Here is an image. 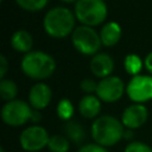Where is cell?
<instances>
[{
	"label": "cell",
	"mask_w": 152,
	"mask_h": 152,
	"mask_svg": "<svg viewBox=\"0 0 152 152\" xmlns=\"http://www.w3.org/2000/svg\"><path fill=\"white\" fill-rule=\"evenodd\" d=\"M43 26L49 36L64 38L75 30V14L68 7H52L44 15Z\"/></svg>",
	"instance_id": "obj_1"
},
{
	"label": "cell",
	"mask_w": 152,
	"mask_h": 152,
	"mask_svg": "<svg viewBox=\"0 0 152 152\" xmlns=\"http://www.w3.org/2000/svg\"><path fill=\"white\" fill-rule=\"evenodd\" d=\"M125 134L124 125L112 115H101L91 125V137L96 144L106 147L119 142Z\"/></svg>",
	"instance_id": "obj_2"
},
{
	"label": "cell",
	"mask_w": 152,
	"mask_h": 152,
	"mask_svg": "<svg viewBox=\"0 0 152 152\" xmlns=\"http://www.w3.org/2000/svg\"><path fill=\"white\" fill-rule=\"evenodd\" d=\"M56 69L55 58L43 51H30L21 59V70L33 80L50 77Z\"/></svg>",
	"instance_id": "obj_3"
},
{
	"label": "cell",
	"mask_w": 152,
	"mask_h": 152,
	"mask_svg": "<svg viewBox=\"0 0 152 152\" xmlns=\"http://www.w3.org/2000/svg\"><path fill=\"white\" fill-rule=\"evenodd\" d=\"M107 5L102 0H78L75 4V15L86 26L101 24L107 17Z\"/></svg>",
	"instance_id": "obj_4"
},
{
	"label": "cell",
	"mask_w": 152,
	"mask_h": 152,
	"mask_svg": "<svg viewBox=\"0 0 152 152\" xmlns=\"http://www.w3.org/2000/svg\"><path fill=\"white\" fill-rule=\"evenodd\" d=\"M71 42L74 48L83 55H94L99 51L102 45L100 34L95 31V28L86 25H81L75 27L71 33Z\"/></svg>",
	"instance_id": "obj_5"
},
{
	"label": "cell",
	"mask_w": 152,
	"mask_h": 152,
	"mask_svg": "<svg viewBox=\"0 0 152 152\" xmlns=\"http://www.w3.org/2000/svg\"><path fill=\"white\" fill-rule=\"evenodd\" d=\"M32 108L23 100L8 101L1 109V118L5 124L10 126H21L32 118Z\"/></svg>",
	"instance_id": "obj_6"
},
{
	"label": "cell",
	"mask_w": 152,
	"mask_h": 152,
	"mask_svg": "<svg viewBox=\"0 0 152 152\" xmlns=\"http://www.w3.org/2000/svg\"><path fill=\"white\" fill-rule=\"evenodd\" d=\"M49 139L50 137L48 131L38 125L28 126L20 133L19 137L21 147L28 152H36L44 148L45 146H48Z\"/></svg>",
	"instance_id": "obj_7"
},
{
	"label": "cell",
	"mask_w": 152,
	"mask_h": 152,
	"mask_svg": "<svg viewBox=\"0 0 152 152\" xmlns=\"http://www.w3.org/2000/svg\"><path fill=\"white\" fill-rule=\"evenodd\" d=\"M126 93L135 103L152 100V76L141 74L133 76L126 86Z\"/></svg>",
	"instance_id": "obj_8"
},
{
	"label": "cell",
	"mask_w": 152,
	"mask_h": 152,
	"mask_svg": "<svg viewBox=\"0 0 152 152\" xmlns=\"http://www.w3.org/2000/svg\"><path fill=\"white\" fill-rule=\"evenodd\" d=\"M126 90L124 81L118 76H108L97 83L96 96L104 102L118 101Z\"/></svg>",
	"instance_id": "obj_9"
},
{
	"label": "cell",
	"mask_w": 152,
	"mask_h": 152,
	"mask_svg": "<svg viewBox=\"0 0 152 152\" xmlns=\"http://www.w3.org/2000/svg\"><path fill=\"white\" fill-rule=\"evenodd\" d=\"M148 116L147 108L141 103H134L125 108L121 115V122L125 127L129 129L141 127Z\"/></svg>",
	"instance_id": "obj_10"
},
{
	"label": "cell",
	"mask_w": 152,
	"mask_h": 152,
	"mask_svg": "<svg viewBox=\"0 0 152 152\" xmlns=\"http://www.w3.org/2000/svg\"><path fill=\"white\" fill-rule=\"evenodd\" d=\"M51 96H52V91H51L50 87L45 83L38 82V83L33 84L30 89V93H28L30 106L32 108H34L36 110L43 109L50 103Z\"/></svg>",
	"instance_id": "obj_11"
},
{
	"label": "cell",
	"mask_w": 152,
	"mask_h": 152,
	"mask_svg": "<svg viewBox=\"0 0 152 152\" xmlns=\"http://www.w3.org/2000/svg\"><path fill=\"white\" fill-rule=\"evenodd\" d=\"M90 70L96 77L106 78L110 76L114 70V61L110 55L106 52L96 53L90 61Z\"/></svg>",
	"instance_id": "obj_12"
},
{
	"label": "cell",
	"mask_w": 152,
	"mask_h": 152,
	"mask_svg": "<svg viewBox=\"0 0 152 152\" xmlns=\"http://www.w3.org/2000/svg\"><path fill=\"white\" fill-rule=\"evenodd\" d=\"M78 110L80 113L88 119L97 116L101 110V102L100 99L95 95H84L78 102Z\"/></svg>",
	"instance_id": "obj_13"
},
{
	"label": "cell",
	"mask_w": 152,
	"mask_h": 152,
	"mask_svg": "<svg viewBox=\"0 0 152 152\" xmlns=\"http://www.w3.org/2000/svg\"><path fill=\"white\" fill-rule=\"evenodd\" d=\"M121 33H122L121 26L116 21H108L101 28L100 32L101 42L104 46H113L119 42Z\"/></svg>",
	"instance_id": "obj_14"
},
{
	"label": "cell",
	"mask_w": 152,
	"mask_h": 152,
	"mask_svg": "<svg viewBox=\"0 0 152 152\" xmlns=\"http://www.w3.org/2000/svg\"><path fill=\"white\" fill-rule=\"evenodd\" d=\"M32 36L25 30H18L11 37V45L15 51L28 53L32 48Z\"/></svg>",
	"instance_id": "obj_15"
},
{
	"label": "cell",
	"mask_w": 152,
	"mask_h": 152,
	"mask_svg": "<svg viewBox=\"0 0 152 152\" xmlns=\"http://www.w3.org/2000/svg\"><path fill=\"white\" fill-rule=\"evenodd\" d=\"M64 132L65 137L75 144H81L86 138L83 127L76 121H66L64 126Z\"/></svg>",
	"instance_id": "obj_16"
},
{
	"label": "cell",
	"mask_w": 152,
	"mask_h": 152,
	"mask_svg": "<svg viewBox=\"0 0 152 152\" xmlns=\"http://www.w3.org/2000/svg\"><path fill=\"white\" fill-rule=\"evenodd\" d=\"M124 66L127 74L132 75V77L137 76L142 69V59L135 53H128L124 59Z\"/></svg>",
	"instance_id": "obj_17"
},
{
	"label": "cell",
	"mask_w": 152,
	"mask_h": 152,
	"mask_svg": "<svg viewBox=\"0 0 152 152\" xmlns=\"http://www.w3.org/2000/svg\"><path fill=\"white\" fill-rule=\"evenodd\" d=\"M48 147L50 148L51 152H68L70 147V142L66 137L61 134H55L50 137Z\"/></svg>",
	"instance_id": "obj_18"
},
{
	"label": "cell",
	"mask_w": 152,
	"mask_h": 152,
	"mask_svg": "<svg viewBox=\"0 0 152 152\" xmlns=\"http://www.w3.org/2000/svg\"><path fill=\"white\" fill-rule=\"evenodd\" d=\"M17 93H18V87L12 80L2 78L0 81V94L4 100H6L7 102L13 101L17 96Z\"/></svg>",
	"instance_id": "obj_19"
},
{
	"label": "cell",
	"mask_w": 152,
	"mask_h": 152,
	"mask_svg": "<svg viewBox=\"0 0 152 152\" xmlns=\"http://www.w3.org/2000/svg\"><path fill=\"white\" fill-rule=\"evenodd\" d=\"M56 112H57V115H58L59 119L69 121L74 115V106H72L70 100L62 99L57 104Z\"/></svg>",
	"instance_id": "obj_20"
},
{
	"label": "cell",
	"mask_w": 152,
	"mask_h": 152,
	"mask_svg": "<svg viewBox=\"0 0 152 152\" xmlns=\"http://www.w3.org/2000/svg\"><path fill=\"white\" fill-rule=\"evenodd\" d=\"M15 2L19 7L30 12L40 11L48 5V0H17Z\"/></svg>",
	"instance_id": "obj_21"
},
{
	"label": "cell",
	"mask_w": 152,
	"mask_h": 152,
	"mask_svg": "<svg viewBox=\"0 0 152 152\" xmlns=\"http://www.w3.org/2000/svg\"><path fill=\"white\" fill-rule=\"evenodd\" d=\"M125 152H152V148L141 141H132L125 147Z\"/></svg>",
	"instance_id": "obj_22"
},
{
	"label": "cell",
	"mask_w": 152,
	"mask_h": 152,
	"mask_svg": "<svg viewBox=\"0 0 152 152\" xmlns=\"http://www.w3.org/2000/svg\"><path fill=\"white\" fill-rule=\"evenodd\" d=\"M80 86L84 93H88V95H90V93L93 91L96 93V89H97V83H95V81L91 78H83Z\"/></svg>",
	"instance_id": "obj_23"
},
{
	"label": "cell",
	"mask_w": 152,
	"mask_h": 152,
	"mask_svg": "<svg viewBox=\"0 0 152 152\" xmlns=\"http://www.w3.org/2000/svg\"><path fill=\"white\" fill-rule=\"evenodd\" d=\"M77 152H108V151L106 150V147L99 144H86Z\"/></svg>",
	"instance_id": "obj_24"
},
{
	"label": "cell",
	"mask_w": 152,
	"mask_h": 152,
	"mask_svg": "<svg viewBox=\"0 0 152 152\" xmlns=\"http://www.w3.org/2000/svg\"><path fill=\"white\" fill-rule=\"evenodd\" d=\"M7 70H8V62L6 59V56L0 55V77L1 78H4Z\"/></svg>",
	"instance_id": "obj_25"
},
{
	"label": "cell",
	"mask_w": 152,
	"mask_h": 152,
	"mask_svg": "<svg viewBox=\"0 0 152 152\" xmlns=\"http://www.w3.org/2000/svg\"><path fill=\"white\" fill-rule=\"evenodd\" d=\"M144 65L146 66V69L152 74V51L147 53V56L144 59Z\"/></svg>",
	"instance_id": "obj_26"
},
{
	"label": "cell",
	"mask_w": 152,
	"mask_h": 152,
	"mask_svg": "<svg viewBox=\"0 0 152 152\" xmlns=\"http://www.w3.org/2000/svg\"><path fill=\"white\" fill-rule=\"evenodd\" d=\"M31 120H33V121H38V120H40V115H39V113H37L36 110H33Z\"/></svg>",
	"instance_id": "obj_27"
},
{
	"label": "cell",
	"mask_w": 152,
	"mask_h": 152,
	"mask_svg": "<svg viewBox=\"0 0 152 152\" xmlns=\"http://www.w3.org/2000/svg\"><path fill=\"white\" fill-rule=\"evenodd\" d=\"M0 152H5V151H4V148H2V147H1V148H0Z\"/></svg>",
	"instance_id": "obj_28"
}]
</instances>
